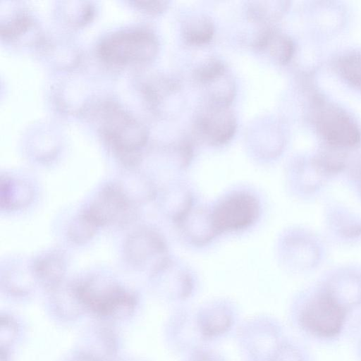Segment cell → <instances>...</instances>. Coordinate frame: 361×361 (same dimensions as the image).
<instances>
[{
    "label": "cell",
    "instance_id": "5",
    "mask_svg": "<svg viewBox=\"0 0 361 361\" xmlns=\"http://www.w3.org/2000/svg\"><path fill=\"white\" fill-rule=\"evenodd\" d=\"M217 234L244 230L253 225L260 213L257 198L246 191H235L224 196L212 209Z\"/></svg>",
    "mask_w": 361,
    "mask_h": 361
},
{
    "label": "cell",
    "instance_id": "16",
    "mask_svg": "<svg viewBox=\"0 0 361 361\" xmlns=\"http://www.w3.org/2000/svg\"><path fill=\"white\" fill-rule=\"evenodd\" d=\"M288 6L286 1H252L247 6V13L254 22L269 24L280 19Z\"/></svg>",
    "mask_w": 361,
    "mask_h": 361
},
{
    "label": "cell",
    "instance_id": "11",
    "mask_svg": "<svg viewBox=\"0 0 361 361\" xmlns=\"http://www.w3.org/2000/svg\"><path fill=\"white\" fill-rule=\"evenodd\" d=\"M253 46L257 51L267 52L280 64L288 63L295 52L293 39L274 27H267L261 32Z\"/></svg>",
    "mask_w": 361,
    "mask_h": 361
},
{
    "label": "cell",
    "instance_id": "6",
    "mask_svg": "<svg viewBox=\"0 0 361 361\" xmlns=\"http://www.w3.org/2000/svg\"><path fill=\"white\" fill-rule=\"evenodd\" d=\"M346 311L324 290L306 304L300 314V322L302 327L312 334L331 338L341 332Z\"/></svg>",
    "mask_w": 361,
    "mask_h": 361
},
{
    "label": "cell",
    "instance_id": "2",
    "mask_svg": "<svg viewBox=\"0 0 361 361\" xmlns=\"http://www.w3.org/2000/svg\"><path fill=\"white\" fill-rule=\"evenodd\" d=\"M72 291L80 304L99 316H124L133 310L135 304L133 294L104 279L91 278L82 281Z\"/></svg>",
    "mask_w": 361,
    "mask_h": 361
},
{
    "label": "cell",
    "instance_id": "23",
    "mask_svg": "<svg viewBox=\"0 0 361 361\" xmlns=\"http://www.w3.org/2000/svg\"><path fill=\"white\" fill-rule=\"evenodd\" d=\"M356 177L358 182L359 188L361 190V164L359 165L356 171Z\"/></svg>",
    "mask_w": 361,
    "mask_h": 361
},
{
    "label": "cell",
    "instance_id": "21",
    "mask_svg": "<svg viewBox=\"0 0 361 361\" xmlns=\"http://www.w3.org/2000/svg\"><path fill=\"white\" fill-rule=\"evenodd\" d=\"M231 324L230 317L222 310H214L204 316L201 322V330L210 337L224 332Z\"/></svg>",
    "mask_w": 361,
    "mask_h": 361
},
{
    "label": "cell",
    "instance_id": "13",
    "mask_svg": "<svg viewBox=\"0 0 361 361\" xmlns=\"http://www.w3.org/2000/svg\"><path fill=\"white\" fill-rule=\"evenodd\" d=\"M325 290L346 310L361 302V279L357 276H341L334 279Z\"/></svg>",
    "mask_w": 361,
    "mask_h": 361
},
{
    "label": "cell",
    "instance_id": "17",
    "mask_svg": "<svg viewBox=\"0 0 361 361\" xmlns=\"http://www.w3.org/2000/svg\"><path fill=\"white\" fill-rule=\"evenodd\" d=\"M346 157L342 149L331 147L319 154L314 160L315 170L323 176L341 171L345 165Z\"/></svg>",
    "mask_w": 361,
    "mask_h": 361
},
{
    "label": "cell",
    "instance_id": "9",
    "mask_svg": "<svg viewBox=\"0 0 361 361\" xmlns=\"http://www.w3.org/2000/svg\"><path fill=\"white\" fill-rule=\"evenodd\" d=\"M167 247L164 239L157 231L144 228L133 233L127 238L124 253L128 261L137 267L150 265L156 272L165 261Z\"/></svg>",
    "mask_w": 361,
    "mask_h": 361
},
{
    "label": "cell",
    "instance_id": "7",
    "mask_svg": "<svg viewBox=\"0 0 361 361\" xmlns=\"http://www.w3.org/2000/svg\"><path fill=\"white\" fill-rule=\"evenodd\" d=\"M238 122L230 106L206 103L195 120L197 137L212 146L228 142L235 135Z\"/></svg>",
    "mask_w": 361,
    "mask_h": 361
},
{
    "label": "cell",
    "instance_id": "10",
    "mask_svg": "<svg viewBox=\"0 0 361 361\" xmlns=\"http://www.w3.org/2000/svg\"><path fill=\"white\" fill-rule=\"evenodd\" d=\"M176 225L184 237L197 245H205L218 235L213 224L211 209L204 206L194 204Z\"/></svg>",
    "mask_w": 361,
    "mask_h": 361
},
{
    "label": "cell",
    "instance_id": "14",
    "mask_svg": "<svg viewBox=\"0 0 361 361\" xmlns=\"http://www.w3.org/2000/svg\"><path fill=\"white\" fill-rule=\"evenodd\" d=\"M65 269L64 260L57 253H49L39 257L33 267L37 277L44 286L52 288L59 284Z\"/></svg>",
    "mask_w": 361,
    "mask_h": 361
},
{
    "label": "cell",
    "instance_id": "4",
    "mask_svg": "<svg viewBox=\"0 0 361 361\" xmlns=\"http://www.w3.org/2000/svg\"><path fill=\"white\" fill-rule=\"evenodd\" d=\"M104 114L106 140L125 164H135L147 139L146 128L118 107H106Z\"/></svg>",
    "mask_w": 361,
    "mask_h": 361
},
{
    "label": "cell",
    "instance_id": "1",
    "mask_svg": "<svg viewBox=\"0 0 361 361\" xmlns=\"http://www.w3.org/2000/svg\"><path fill=\"white\" fill-rule=\"evenodd\" d=\"M310 116L317 131L331 147L343 149L360 143L361 132L353 118L321 95L312 98Z\"/></svg>",
    "mask_w": 361,
    "mask_h": 361
},
{
    "label": "cell",
    "instance_id": "20",
    "mask_svg": "<svg viewBox=\"0 0 361 361\" xmlns=\"http://www.w3.org/2000/svg\"><path fill=\"white\" fill-rule=\"evenodd\" d=\"M97 228L82 213L70 224L68 235L73 243L81 244L90 240L96 233Z\"/></svg>",
    "mask_w": 361,
    "mask_h": 361
},
{
    "label": "cell",
    "instance_id": "3",
    "mask_svg": "<svg viewBox=\"0 0 361 361\" xmlns=\"http://www.w3.org/2000/svg\"><path fill=\"white\" fill-rule=\"evenodd\" d=\"M158 51L157 37L150 30L143 28L114 32L102 40L99 47L102 58L116 64L149 61Z\"/></svg>",
    "mask_w": 361,
    "mask_h": 361
},
{
    "label": "cell",
    "instance_id": "8",
    "mask_svg": "<svg viewBox=\"0 0 361 361\" xmlns=\"http://www.w3.org/2000/svg\"><path fill=\"white\" fill-rule=\"evenodd\" d=\"M82 214L97 228L113 223H126L132 218L131 203L120 186L104 187Z\"/></svg>",
    "mask_w": 361,
    "mask_h": 361
},
{
    "label": "cell",
    "instance_id": "12",
    "mask_svg": "<svg viewBox=\"0 0 361 361\" xmlns=\"http://www.w3.org/2000/svg\"><path fill=\"white\" fill-rule=\"evenodd\" d=\"M215 25L212 19L204 14H195L183 23L181 35L184 41L193 46L208 44L213 39Z\"/></svg>",
    "mask_w": 361,
    "mask_h": 361
},
{
    "label": "cell",
    "instance_id": "19",
    "mask_svg": "<svg viewBox=\"0 0 361 361\" xmlns=\"http://www.w3.org/2000/svg\"><path fill=\"white\" fill-rule=\"evenodd\" d=\"M227 73L224 63L219 59H209L197 67L192 73L193 79L204 86Z\"/></svg>",
    "mask_w": 361,
    "mask_h": 361
},
{
    "label": "cell",
    "instance_id": "15",
    "mask_svg": "<svg viewBox=\"0 0 361 361\" xmlns=\"http://www.w3.org/2000/svg\"><path fill=\"white\" fill-rule=\"evenodd\" d=\"M32 194V190L26 183L11 178H1V204L6 209H16L27 205Z\"/></svg>",
    "mask_w": 361,
    "mask_h": 361
},
{
    "label": "cell",
    "instance_id": "22",
    "mask_svg": "<svg viewBox=\"0 0 361 361\" xmlns=\"http://www.w3.org/2000/svg\"><path fill=\"white\" fill-rule=\"evenodd\" d=\"M137 4L144 10L153 13H160L166 10L169 2L163 0L140 1Z\"/></svg>",
    "mask_w": 361,
    "mask_h": 361
},
{
    "label": "cell",
    "instance_id": "18",
    "mask_svg": "<svg viewBox=\"0 0 361 361\" xmlns=\"http://www.w3.org/2000/svg\"><path fill=\"white\" fill-rule=\"evenodd\" d=\"M336 66L350 83L361 89V53H349L339 57Z\"/></svg>",
    "mask_w": 361,
    "mask_h": 361
}]
</instances>
